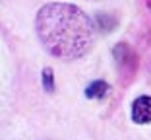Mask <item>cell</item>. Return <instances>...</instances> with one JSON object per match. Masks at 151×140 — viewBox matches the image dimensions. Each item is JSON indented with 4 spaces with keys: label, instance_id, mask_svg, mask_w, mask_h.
Masks as SVG:
<instances>
[{
    "label": "cell",
    "instance_id": "obj_1",
    "mask_svg": "<svg viewBox=\"0 0 151 140\" xmlns=\"http://www.w3.org/2000/svg\"><path fill=\"white\" fill-rule=\"evenodd\" d=\"M35 29L45 51L62 60L83 57L95 39V27L89 16L66 2L45 4L37 12Z\"/></svg>",
    "mask_w": 151,
    "mask_h": 140
},
{
    "label": "cell",
    "instance_id": "obj_2",
    "mask_svg": "<svg viewBox=\"0 0 151 140\" xmlns=\"http://www.w3.org/2000/svg\"><path fill=\"white\" fill-rule=\"evenodd\" d=\"M112 57H114V62L118 66V70L122 72V76H126V82H128L136 74V70H138V54L132 51L130 45L118 43L112 49Z\"/></svg>",
    "mask_w": 151,
    "mask_h": 140
},
{
    "label": "cell",
    "instance_id": "obj_3",
    "mask_svg": "<svg viewBox=\"0 0 151 140\" xmlns=\"http://www.w3.org/2000/svg\"><path fill=\"white\" fill-rule=\"evenodd\" d=\"M132 121L136 125L151 123V97L149 95H139L132 103Z\"/></svg>",
    "mask_w": 151,
    "mask_h": 140
},
{
    "label": "cell",
    "instance_id": "obj_4",
    "mask_svg": "<svg viewBox=\"0 0 151 140\" xmlns=\"http://www.w3.org/2000/svg\"><path fill=\"white\" fill-rule=\"evenodd\" d=\"M109 84L107 82H103V80H95V82H91L87 86V90H85V95H87L89 99H103L105 95L109 94Z\"/></svg>",
    "mask_w": 151,
    "mask_h": 140
},
{
    "label": "cell",
    "instance_id": "obj_5",
    "mask_svg": "<svg viewBox=\"0 0 151 140\" xmlns=\"http://www.w3.org/2000/svg\"><path fill=\"white\" fill-rule=\"evenodd\" d=\"M41 82H43V88L47 91H54V74H52V68H43V72H41Z\"/></svg>",
    "mask_w": 151,
    "mask_h": 140
},
{
    "label": "cell",
    "instance_id": "obj_6",
    "mask_svg": "<svg viewBox=\"0 0 151 140\" xmlns=\"http://www.w3.org/2000/svg\"><path fill=\"white\" fill-rule=\"evenodd\" d=\"M145 4H147V8L151 10V0H145Z\"/></svg>",
    "mask_w": 151,
    "mask_h": 140
}]
</instances>
